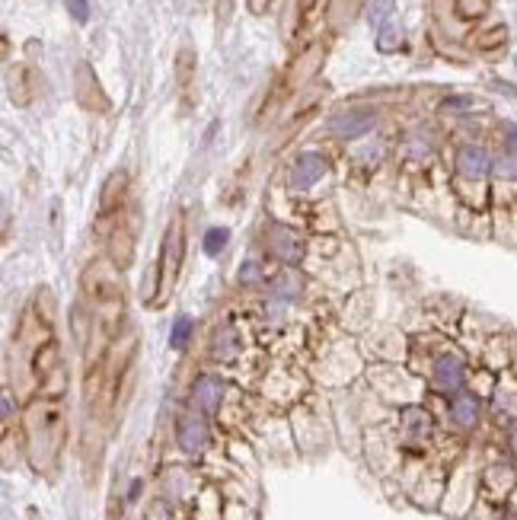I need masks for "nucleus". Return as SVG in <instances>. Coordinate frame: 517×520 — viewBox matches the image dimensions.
Wrapping results in <instances>:
<instances>
[{
    "label": "nucleus",
    "mask_w": 517,
    "mask_h": 520,
    "mask_svg": "<svg viewBox=\"0 0 517 520\" xmlns=\"http://www.w3.org/2000/svg\"><path fill=\"white\" fill-rule=\"evenodd\" d=\"M390 10H393V0H377V4H374V10H371V23H377V26H380L383 19L390 17Z\"/></svg>",
    "instance_id": "obj_23"
},
{
    "label": "nucleus",
    "mask_w": 517,
    "mask_h": 520,
    "mask_svg": "<svg viewBox=\"0 0 517 520\" xmlns=\"http://www.w3.org/2000/svg\"><path fill=\"white\" fill-rule=\"evenodd\" d=\"M291 422H294V444H301L303 454H317L319 447H326V424L319 422V415H313L307 406H297L291 412Z\"/></svg>",
    "instance_id": "obj_9"
},
{
    "label": "nucleus",
    "mask_w": 517,
    "mask_h": 520,
    "mask_svg": "<svg viewBox=\"0 0 517 520\" xmlns=\"http://www.w3.org/2000/svg\"><path fill=\"white\" fill-rule=\"evenodd\" d=\"M326 169H329V163L323 153H301L294 160V167H291V185H294L297 192L313 189L319 179L326 176Z\"/></svg>",
    "instance_id": "obj_11"
},
{
    "label": "nucleus",
    "mask_w": 517,
    "mask_h": 520,
    "mask_svg": "<svg viewBox=\"0 0 517 520\" xmlns=\"http://www.w3.org/2000/svg\"><path fill=\"white\" fill-rule=\"evenodd\" d=\"M377 45H380V51H393L399 45V33L387 26V29L380 33V39H377Z\"/></svg>",
    "instance_id": "obj_24"
},
{
    "label": "nucleus",
    "mask_w": 517,
    "mask_h": 520,
    "mask_svg": "<svg viewBox=\"0 0 517 520\" xmlns=\"http://www.w3.org/2000/svg\"><path fill=\"white\" fill-rule=\"evenodd\" d=\"M249 7H253V13H265L269 0H249Z\"/></svg>",
    "instance_id": "obj_29"
},
{
    "label": "nucleus",
    "mask_w": 517,
    "mask_h": 520,
    "mask_svg": "<svg viewBox=\"0 0 517 520\" xmlns=\"http://www.w3.org/2000/svg\"><path fill=\"white\" fill-rule=\"evenodd\" d=\"M457 10L463 17H479L486 10V0H457Z\"/></svg>",
    "instance_id": "obj_22"
},
{
    "label": "nucleus",
    "mask_w": 517,
    "mask_h": 520,
    "mask_svg": "<svg viewBox=\"0 0 517 520\" xmlns=\"http://www.w3.org/2000/svg\"><path fill=\"white\" fill-rule=\"evenodd\" d=\"M428 386L435 396H441V400H450V396H457V392H463L466 386H470V361H466V354L457 352L454 345H444L435 358H431L428 364Z\"/></svg>",
    "instance_id": "obj_1"
},
{
    "label": "nucleus",
    "mask_w": 517,
    "mask_h": 520,
    "mask_svg": "<svg viewBox=\"0 0 517 520\" xmlns=\"http://www.w3.org/2000/svg\"><path fill=\"white\" fill-rule=\"evenodd\" d=\"M10 418H13V396H10V392H4V422L10 424Z\"/></svg>",
    "instance_id": "obj_28"
},
{
    "label": "nucleus",
    "mask_w": 517,
    "mask_h": 520,
    "mask_svg": "<svg viewBox=\"0 0 517 520\" xmlns=\"http://www.w3.org/2000/svg\"><path fill=\"white\" fill-rule=\"evenodd\" d=\"M239 354V332L227 322L215 332V342H211V358L221 361V364H231Z\"/></svg>",
    "instance_id": "obj_15"
},
{
    "label": "nucleus",
    "mask_w": 517,
    "mask_h": 520,
    "mask_svg": "<svg viewBox=\"0 0 517 520\" xmlns=\"http://www.w3.org/2000/svg\"><path fill=\"white\" fill-rule=\"evenodd\" d=\"M67 10L74 13V19H77V23H87V19H90L87 0H67Z\"/></svg>",
    "instance_id": "obj_26"
},
{
    "label": "nucleus",
    "mask_w": 517,
    "mask_h": 520,
    "mask_svg": "<svg viewBox=\"0 0 517 520\" xmlns=\"http://www.w3.org/2000/svg\"><path fill=\"white\" fill-rule=\"evenodd\" d=\"M492 157H489L486 147L479 144H466L457 151V173H460L463 179H482L492 173Z\"/></svg>",
    "instance_id": "obj_12"
},
{
    "label": "nucleus",
    "mask_w": 517,
    "mask_h": 520,
    "mask_svg": "<svg viewBox=\"0 0 517 520\" xmlns=\"http://www.w3.org/2000/svg\"><path fill=\"white\" fill-rule=\"evenodd\" d=\"M479 472L482 466H473L470 456H463L450 466V479H447V492H444V514H454V517H470V511L479 501Z\"/></svg>",
    "instance_id": "obj_2"
},
{
    "label": "nucleus",
    "mask_w": 517,
    "mask_h": 520,
    "mask_svg": "<svg viewBox=\"0 0 517 520\" xmlns=\"http://www.w3.org/2000/svg\"><path fill=\"white\" fill-rule=\"evenodd\" d=\"M505 147H508V153H517V125L505 131Z\"/></svg>",
    "instance_id": "obj_27"
},
{
    "label": "nucleus",
    "mask_w": 517,
    "mask_h": 520,
    "mask_svg": "<svg viewBox=\"0 0 517 520\" xmlns=\"http://www.w3.org/2000/svg\"><path fill=\"white\" fill-rule=\"evenodd\" d=\"M489 418V402L482 396H476L473 390H463L457 396L447 400V428L457 438H470L476 434Z\"/></svg>",
    "instance_id": "obj_5"
},
{
    "label": "nucleus",
    "mask_w": 517,
    "mask_h": 520,
    "mask_svg": "<svg viewBox=\"0 0 517 520\" xmlns=\"http://www.w3.org/2000/svg\"><path fill=\"white\" fill-rule=\"evenodd\" d=\"M192 408L201 412V415H221L223 400H227V384H223L217 374H201L195 384H192Z\"/></svg>",
    "instance_id": "obj_8"
},
{
    "label": "nucleus",
    "mask_w": 517,
    "mask_h": 520,
    "mask_svg": "<svg viewBox=\"0 0 517 520\" xmlns=\"http://www.w3.org/2000/svg\"><path fill=\"white\" fill-rule=\"evenodd\" d=\"M517 492V463L508 454H495L482 463L479 472V498L489 504H508V498Z\"/></svg>",
    "instance_id": "obj_4"
},
{
    "label": "nucleus",
    "mask_w": 517,
    "mask_h": 520,
    "mask_svg": "<svg viewBox=\"0 0 517 520\" xmlns=\"http://www.w3.org/2000/svg\"><path fill=\"white\" fill-rule=\"evenodd\" d=\"M396 434H399V444L412 454H428L435 447V440H438V422L431 415L425 402H415V406H403L396 412Z\"/></svg>",
    "instance_id": "obj_3"
},
{
    "label": "nucleus",
    "mask_w": 517,
    "mask_h": 520,
    "mask_svg": "<svg viewBox=\"0 0 517 520\" xmlns=\"http://www.w3.org/2000/svg\"><path fill=\"white\" fill-rule=\"evenodd\" d=\"M211 424H208V415H201V412H185V415H179V422H176V447L183 450L185 456H192V460H199V456L208 454V447H211Z\"/></svg>",
    "instance_id": "obj_6"
},
{
    "label": "nucleus",
    "mask_w": 517,
    "mask_h": 520,
    "mask_svg": "<svg viewBox=\"0 0 517 520\" xmlns=\"http://www.w3.org/2000/svg\"><path fill=\"white\" fill-rule=\"evenodd\" d=\"M329 135L342 137V141H355V137H364L367 131L374 128V113L367 109H349V113H339L329 119Z\"/></svg>",
    "instance_id": "obj_10"
},
{
    "label": "nucleus",
    "mask_w": 517,
    "mask_h": 520,
    "mask_svg": "<svg viewBox=\"0 0 517 520\" xmlns=\"http://www.w3.org/2000/svg\"><path fill=\"white\" fill-rule=\"evenodd\" d=\"M227 240H231V230H223V227L208 230L205 233V252H208V256H217V252L227 246Z\"/></svg>",
    "instance_id": "obj_19"
},
{
    "label": "nucleus",
    "mask_w": 517,
    "mask_h": 520,
    "mask_svg": "<svg viewBox=\"0 0 517 520\" xmlns=\"http://www.w3.org/2000/svg\"><path fill=\"white\" fill-rule=\"evenodd\" d=\"M137 492H141V479H135V482H131V492H128V498H131V501H135V498H137Z\"/></svg>",
    "instance_id": "obj_30"
},
{
    "label": "nucleus",
    "mask_w": 517,
    "mask_h": 520,
    "mask_svg": "<svg viewBox=\"0 0 517 520\" xmlns=\"http://www.w3.org/2000/svg\"><path fill=\"white\" fill-rule=\"evenodd\" d=\"M169 252H173V262L167 265V272L176 275V268L183 262V221H176L167 230V249H163V256H169Z\"/></svg>",
    "instance_id": "obj_16"
},
{
    "label": "nucleus",
    "mask_w": 517,
    "mask_h": 520,
    "mask_svg": "<svg viewBox=\"0 0 517 520\" xmlns=\"http://www.w3.org/2000/svg\"><path fill=\"white\" fill-rule=\"evenodd\" d=\"M163 485H167L169 501L199 498V485H195V476H189V470H169L167 476H163Z\"/></svg>",
    "instance_id": "obj_14"
},
{
    "label": "nucleus",
    "mask_w": 517,
    "mask_h": 520,
    "mask_svg": "<svg viewBox=\"0 0 517 520\" xmlns=\"http://www.w3.org/2000/svg\"><path fill=\"white\" fill-rule=\"evenodd\" d=\"M239 281H243V284H259V281H262L259 262H253V259H249V262L239 265Z\"/></svg>",
    "instance_id": "obj_21"
},
{
    "label": "nucleus",
    "mask_w": 517,
    "mask_h": 520,
    "mask_svg": "<svg viewBox=\"0 0 517 520\" xmlns=\"http://www.w3.org/2000/svg\"><path fill=\"white\" fill-rule=\"evenodd\" d=\"M489 418L498 431H508L517 422V370H505L498 374L492 400H489Z\"/></svg>",
    "instance_id": "obj_7"
},
{
    "label": "nucleus",
    "mask_w": 517,
    "mask_h": 520,
    "mask_svg": "<svg viewBox=\"0 0 517 520\" xmlns=\"http://www.w3.org/2000/svg\"><path fill=\"white\" fill-rule=\"evenodd\" d=\"M269 249L278 259H285V262H297V259H301V252H303L301 240H297V233L291 230V227H281V224H271L269 227Z\"/></svg>",
    "instance_id": "obj_13"
},
{
    "label": "nucleus",
    "mask_w": 517,
    "mask_h": 520,
    "mask_svg": "<svg viewBox=\"0 0 517 520\" xmlns=\"http://www.w3.org/2000/svg\"><path fill=\"white\" fill-rule=\"evenodd\" d=\"M502 434H505V454H508L511 460L517 463V422L511 424L508 431H502Z\"/></svg>",
    "instance_id": "obj_25"
},
{
    "label": "nucleus",
    "mask_w": 517,
    "mask_h": 520,
    "mask_svg": "<svg viewBox=\"0 0 517 520\" xmlns=\"http://www.w3.org/2000/svg\"><path fill=\"white\" fill-rule=\"evenodd\" d=\"M173 501L169 498H160V501H153L151 508H147V514H144V520H173Z\"/></svg>",
    "instance_id": "obj_20"
},
{
    "label": "nucleus",
    "mask_w": 517,
    "mask_h": 520,
    "mask_svg": "<svg viewBox=\"0 0 517 520\" xmlns=\"http://www.w3.org/2000/svg\"><path fill=\"white\" fill-rule=\"evenodd\" d=\"M271 291H275V297H281V300H291V297L301 294V278H297V272H285L271 281Z\"/></svg>",
    "instance_id": "obj_18"
},
{
    "label": "nucleus",
    "mask_w": 517,
    "mask_h": 520,
    "mask_svg": "<svg viewBox=\"0 0 517 520\" xmlns=\"http://www.w3.org/2000/svg\"><path fill=\"white\" fill-rule=\"evenodd\" d=\"M192 332H195L192 316H179V320L173 322V329H169V348H173V352H185Z\"/></svg>",
    "instance_id": "obj_17"
}]
</instances>
